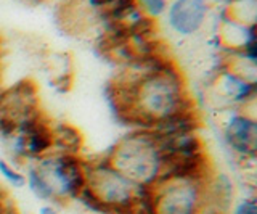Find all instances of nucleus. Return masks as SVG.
I'll return each instance as SVG.
<instances>
[{"label":"nucleus","instance_id":"f03ea898","mask_svg":"<svg viewBox=\"0 0 257 214\" xmlns=\"http://www.w3.org/2000/svg\"><path fill=\"white\" fill-rule=\"evenodd\" d=\"M26 184L40 200L55 203L76 200L85 187V163L77 155L48 153L37 158L29 168Z\"/></svg>","mask_w":257,"mask_h":214},{"label":"nucleus","instance_id":"9b49d317","mask_svg":"<svg viewBox=\"0 0 257 214\" xmlns=\"http://www.w3.org/2000/svg\"><path fill=\"white\" fill-rule=\"evenodd\" d=\"M0 176H2L8 184L15 188H23L26 185V176L18 169H15L12 164H8V161L0 160Z\"/></svg>","mask_w":257,"mask_h":214},{"label":"nucleus","instance_id":"9d476101","mask_svg":"<svg viewBox=\"0 0 257 214\" xmlns=\"http://www.w3.org/2000/svg\"><path fill=\"white\" fill-rule=\"evenodd\" d=\"M84 144V137L74 126L61 123L58 126H53V145L56 152L77 155Z\"/></svg>","mask_w":257,"mask_h":214},{"label":"nucleus","instance_id":"dca6fc26","mask_svg":"<svg viewBox=\"0 0 257 214\" xmlns=\"http://www.w3.org/2000/svg\"><path fill=\"white\" fill-rule=\"evenodd\" d=\"M96 2H100V4H106V2H109V0H96Z\"/></svg>","mask_w":257,"mask_h":214},{"label":"nucleus","instance_id":"6e6552de","mask_svg":"<svg viewBox=\"0 0 257 214\" xmlns=\"http://www.w3.org/2000/svg\"><path fill=\"white\" fill-rule=\"evenodd\" d=\"M206 15L204 0H175L169 10V23L179 34L190 36L203 26Z\"/></svg>","mask_w":257,"mask_h":214},{"label":"nucleus","instance_id":"2eb2a0df","mask_svg":"<svg viewBox=\"0 0 257 214\" xmlns=\"http://www.w3.org/2000/svg\"><path fill=\"white\" fill-rule=\"evenodd\" d=\"M26 2H29V4H42L44 0H26Z\"/></svg>","mask_w":257,"mask_h":214},{"label":"nucleus","instance_id":"0eeeda50","mask_svg":"<svg viewBox=\"0 0 257 214\" xmlns=\"http://www.w3.org/2000/svg\"><path fill=\"white\" fill-rule=\"evenodd\" d=\"M225 140L238 155L254 158L257 150V124L251 116L233 113L223 128Z\"/></svg>","mask_w":257,"mask_h":214},{"label":"nucleus","instance_id":"1a4fd4ad","mask_svg":"<svg viewBox=\"0 0 257 214\" xmlns=\"http://www.w3.org/2000/svg\"><path fill=\"white\" fill-rule=\"evenodd\" d=\"M217 90L225 100L243 103L252 100L255 95V82L238 76L233 71H223L217 79Z\"/></svg>","mask_w":257,"mask_h":214},{"label":"nucleus","instance_id":"4468645a","mask_svg":"<svg viewBox=\"0 0 257 214\" xmlns=\"http://www.w3.org/2000/svg\"><path fill=\"white\" fill-rule=\"evenodd\" d=\"M37 214H56V209H55V206L52 204H44V206H40Z\"/></svg>","mask_w":257,"mask_h":214},{"label":"nucleus","instance_id":"f8f14e48","mask_svg":"<svg viewBox=\"0 0 257 214\" xmlns=\"http://www.w3.org/2000/svg\"><path fill=\"white\" fill-rule=\"evenodd\" d=\"M150 17H159L166 10V0H137Z\"/></svg>","mask_w":257,"mask_h":214},{"label":"nucleus","instance_id":"ddd939ff","mask_svg":"<svg viewBox=\"0 0 257 214\" xmlns=\"http://www.w3.org/2000/svg\"><path fill=\"white\" fill-rule=\"evenodd\" d=\"M233 214H257V204L254 198H246L241 200L236 208L233 209Z\"/></svg>","mask_w":257,"mask_h":214},{"label":"nucleus","instance_id":"f257e3e1","mask_svg":"<svg viewBox=\"0 0 257 214\" xmlns=\"http://www.w3.org/2000/svg\"><path fill=\"white\" fill-rule=\"evenodd\" d=\"M82 198L103 214H150V187H140L108 161L85 163Z\"/></svg>","mask_w":257,"mask_h":214},{"label":"nucleus","instance_id":"7ed1b4c3","mask_svg":"<svg viewBox=\"0 0 257 214\" xmlns=\"http://www.w3.org/2000/svg\"><path fill=\"white\" fill-rule=\"evenodd\" d=\"M106 161L140 187L155 185L163 176L164 168L163 150L153 131H139L120 139Z\"/></svg>","mask_w":257,"mask_h":214},{"label":"nucleus","instance_id":"39448f33","mask_svg":"<svg viewBox=\"0 0 257 214\" xmlns=\"http://www.w3.org/2000/svg\"><path fill=\"white\" fill-rule=\"evenodd\" d=\"M37 112H40L37 87L29 79H24L0 92V132L7 137L15 136L20 124Z\"/></svg>","mask_w":257,"mask_h":214},{"label":"nucleus","instance_id":"20e7f679","mask_svg":"<svg viewBox=\"0 0 257 214\" xmlns=\"http://www.w3.org/2000/svg\"><path fill=\"white\" fill-rule=\"evenodd\" d=\"M209 179L164 177L150 187V214H201Z\"/></svg>","mask_w":257,"mask_h":214},{"label":"nucleus","instance_id":"423d86ee","mask_svg":"<svg viewBox=\"0 0 257 214\" xmlns=\"http://www.w3.org/2000/svg\"><path fill=\"white\" fill-rule=\"evenodd\" d=\"M16 137V152L28 158H42L53 152V126L50 121L37 112L20 124Z\"/></svg>","mask_w":257,"mask_h":214}]
</instances>
